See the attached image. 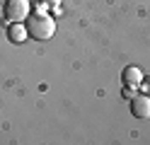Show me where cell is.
<instances>
[{
    "mask_svg": "<svg viewBox=\"0 0 150 145\" xmlns=\"http://www.w3.org/2000/svg\"><path fill=\"white\" fill-rule=\"evenodd\" d=\"M24 27H27V34L32 39H36V41H46L56 32V24H53V19L49 15H32Z\"/></svg>",
    "mask_w": 150,
    "mask_h": 145,
    "instance_id": "obj_1",
    "label": "cell"
},
{
    "mask_svg": "<svg viewBox=\"0 0 150 145\" xmlns=\"http://www.w3.org/2000/svg\"><path fill=\"white\" fill-rule=\"evenodd\" d=\"M3 15L7 22H22L29 15V3L27 0H5L3 3Z\"/></svg>",
    "mask_w": 150,
    "mask_h": 145,
    "instance_id": "obj_2",
    "label": "cell"
},
{
    "mask_svg": "<svg viewBox=\"0 0 150 145\" xmlns=\"http://www.w3.org/2000/svg\"><path fill=\"white\" fill-rule=\"evenodd\" d=\"M131 114L136 119H140V121L150 119V97L148 94H136L131 99Z\"/></svg>",
    "mask_w": 150,
    "mask_h": 145,
    "instance_id": "obj_3",
    "label": "cell"
},
{
    "mask_svg": "<svg viewBox=\"0 0 150 145\" xmlns=\"http://www.w3.org/2000/svg\"><path fill=\"white\" fill-rule=\"evenodd\" d=\"M140 80H143V75H140L138 68H133V65L124 68V73H121V82H124V85H128V87H140Z\"/></svg>",
    "mask_w": 150,
    "mask_h": 145,
    "instance_id": "obj_4",
    "label": "cell"
},
{
    "mask_svg": "<svg viewBox=\"0 0 150 145\" xmlns=\"http://www.w3.org/2000/svg\"><path fill=\"white\" fill-rule=\"evenodd\" d=\"M7 36H10V41L22 44V41H24V36H27V27H22L20 22H12L10 29H7Z\"/></svg>",
    "mask_w": 150,
    "mask_h": 145,
    "instance_id": "obj_5",
    "label": "cell"
},
{
    "mask_svg": "<svg viewBox=\"0 0 150 145\" xmlns=\"http://www.w3.org/2000/svg\"><path fill=\"white\" fill-rule=\"evenodd\" d=\"M140 87H143V94L150 97V75H145L143 80H140Z\"/></svg>",
    "mask_w": 150,
    "mask_h": 145,
    "instance_id": "obj_6",
    "label": "cell"
},
{
    "mask_svg": "<svg viewBox=\"0 0 150 145\" xmlns=\"http://www.w3.org/2000/svg\"><path fill=\"white\" fill-rule=\"evenodd\" d=\"M121 94H124L126 99H133V97H136V87H128V85H124V92H121Z\"/></svg>",
    "mask_w": 150,
    "mask_h": 145,
    "instance_id": "obj_7",
    "label": "cell"
},
{
    "mask_svg": "<svg viewBox=\"0 0 150 145\" xmlns=\"http://www.w3.org/2000/svg\"><path fill=\"white\" fill-rule=\"evenodd\" d=\"M41 3H44L46 7H58V5H61V0H41Z\"/></svg>",
    "mask_w": 150,
    "mask_h": 145,
    "instance_id": "obj_8",
    "label": "cell"
}]
</instances>
